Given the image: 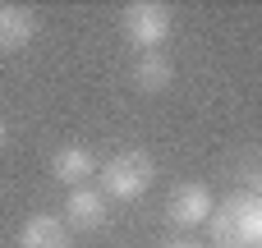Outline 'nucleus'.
I'll list each match as a JSON object with an SVG mask.
<instances>
[{"label":"nucleus","instance_id":"f257e3e1","mask_svg":"<svg viewBox=\"0 0 262 248\" xmlns=\"http://www.w3.org/2000/svg\"><path fill=\"white\" fill-rule=\"evenodd\" d=\"M207 235L216 248H262V193H230L216 202Z\"/></svg>","mask_w":262,"mask_h":248},{"label":"nucleus","instance_id":"f03ea898","mask_svg":"<svg viewBox=\"0 0 262 248\" xmlns=\"http://www.w3.org/2000/svg\"><path fill=\"white\" fill-rule=\"evenodd\" d=\"M97 170H101V198H106V202H138V198L152 189V179H157L152 152H138V147L111 156V161L97 166Z\"/></svg>","mask_w":262,"mask_h":248},{"label":"nucleus","instance_id":"7ed1b4c3","mask_svg":"<svg viewBox=\"0 0 262 248\" xmlns=\"http://www.w3.org/2000/svg\"><path fill=\"white\" fill-rule=\"evenodd\" d=\"M170 28H175V14H170V5H161V0H134V5L120 9V32H124V41L138 46L143 55H147V51H161V41L170 37Z\"/></svg>","mask_w":262,"mask_h":248},{"label":"nucleus","instance_id":"20e7f679","mask_svg":"<svg viewBox=\"0 0 262 248\" xmlns=\"http://www.w3.org/2000/svg\"><path fill=\"white\" fill-rule=\"evenodd\" d=\"M212 212H216V198H212L207 184H180V189L170 193V202H166V216H170V226H180V230L207 226Z\"/></svg>","mask_w":262,"mask_h":248},{"label":"nucleus","instance_id":"39448f33","mask_svg":"<svg viewBox=\"0 0 262 248\" xmlns=\"http://www.w3.org/2000/svg\"><path fill=\"white\" fill-rule=\"evenodd\" d=\"M106 198H101V189H69V198H64V212H60V221L69 226V235L78 230V235H92V230H101L106 226Z\"/></svg>","mask_w":262,"mask_h":248},{"label":"nucleus","instance_id":"423d86ee","mask_svg":"<svg viewBox=\"0 0 262 248\" xmlns=\"http://www.w3.org/2000/svg\"><path fill=\"white\" fill-rule=\"evenodd\" d=\"M37 28H41V18L32 5H0V55L23 51L37 37Z\"/></svg>","mask_w":262,"mask_h":248},{"label":"nucleus","instance_id":"0eeeda50","mask_svg":"<svg viewBox=\"0 0 262 248\" xmlns=\"http://www.w3.org/2000/svg\"><path fill=\"white\" fill-rule=\"evenodd\" d=\"M51 175H55L64 189H83V184L97 175V156H92L83 143H64V147L51 156Z\"/></svg>","mask_w":262,"mask_h":248},{"label":"nucleus","instance_id":"6e6552de","mask_svg":"<svg viewBox=\"0 0 262 248\" xmlns=\"http://www.w3.org/2000/svg\"><path fill=\"white\" fill-rule=\"evenodd\" d=\"M18 248H69V226L55 212H32L18 230Z\"/></svg>","mask_w":262,"mask_h":248},{"label":"nucleus","instance_id":"1a4fd4ad","mask_svg":"<svg viewBox=\"0 0 262 248\" xmlns=\"http://www.w3.org/2000/svg\"><path fill=\"white\" fill-rule=\"evenodd\" d=\"M170 78H175V69H170V60H166L161 51L138 55V64H134V83H138V92H166Z\"/></svg>","mask_w":262,"mask_h":248},{"label":"nucleus","instance_id":"9d476101","mask_svg":"<svg viewBox=\"0 0 262 248\" xmlns=\"http://www.w3.org/2000/svg\"><path fill=\"white\" fill-rule=\"evenodd\" d=\"M5 143H9V129H5V120H0V147H5Z\"/></svg>","mask_w":262,"mask_h":248},{"label":"nucleus","instance_id":"9b49d317","mask_svg":"<svg viewBox=\"0 0 262 248\" xmlns=\"http://www.w3.org/2000/svg\"><path fill=\"white\" fill-rule=\"evenodd\" d=\"M170 248H203V244H170Z\"/></svg>","mask_w":262,"mask_h":248}]
</instances>
